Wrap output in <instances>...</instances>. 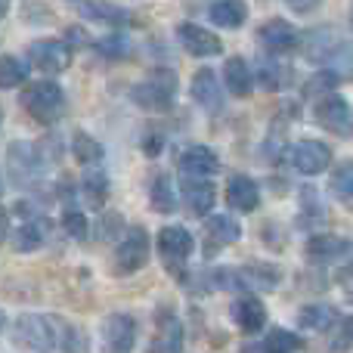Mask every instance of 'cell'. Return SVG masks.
I'll return each instance as SVG.
<instances>
[{"mask_svg": "<svg viewBox=\"0 0 353 353\" xmlns=\"http://www.w3.org/2000/svg\"><path fill=\"white\" fill-rule=\"evenodd\" d=\"M47 171L41 146L34 143H10L6 149V183L19 189H31Z\"/></svg>", "mask_w": 353, "mask_h": 353, "instance_id": "6da1fadb", "label": "cell"}, {"mask_svg": "<svg viewBox=\"0 0 353 353\" xmlns=\"http://www.w3.org/2000/svg\"><path fill=\"white\" fill-rule=\"evenodd\" d=\"M257 68H261V84L267 87V90H279V87H282L279 65H276V62H270V59H263Z\"/></svg>", "mask_w": 353, "mask_h": 353, "instance_id": "74e56055", "label": "cell"}, {"mask_svg": "<svg viewBox=\"0 0 353 353\" xmlns=\"http://www.w3.org/2000/svg\"><path fill=\"white\" fill-rule=\"evenodd\" d=\"M103 344L109 353H130L137 344V319L130 313H112V316H105Z\"/></svg>", "mask_w": 353, "mask_h": 353, "instance_id": "30bf717a", "label": "cell"}, {"mask_svg": "<svg viewBox=\"0 0 353 353\" xmlns=\"http://www.w3.org/2000/svg\"><path fill=\"white\" fill-rule=\"evenodd\" d=\"M149 205L155 214H171L176 208V192H174V180L171 174H159L149 186Z\"/></svg>", "mask_w": 353, "mask_h": 353, "instance_id": "f1b7e54d", "label": "cell"}, {"mask_svg": "<svg viewBox=\"0 0 353 353\" xmlns=\"http://www.w3.org/2000/svg\"><path fill=\"white\" fill-rule=\"evenodd\" d=\"M12 341L31 353H53L59 347V335L53 329V319L41 313H19L12 319Z\"/></svg>", "mask_w": 353, "mask_h": 353, "instance_id": "7a4b0ae2", "label": "cell"}, {"mask_svg": "<svg viewBox=\"0 0 353 353\" xmlns=\"http://www.w3.org/2000/svg\"><path fill=\"white\" fill-rule=\"evenodd\" d=\"M220 171L217 155L208 146H189L186 152L180 155V176L183 180H208Z\"/></svg>", "mask_w": 353, "mask_h": 353, "instance_id": "ac0fdd59", "label": "cell"}, {"mask_svg": "<svg viewBox=\"0 0 353 353\" xmlns=\"http://www.w3.org/2000/svg\"><path fill=\"white\" fill-rule=\"evenodd\" d=\"M205 232H208V239H211V245H220V248L239 242V236H242L239 223L230 217V214H214V217H208Z\"/></svg>", "mask_w": 353, "mask_h": 353, "instance_id": "83f0119b", "label": "cell"}, {"mask_svg": "<svg viewBox=\"0 0 353 353\" xmlns=\"http://www.w3.org/2000/svg\"><path fill=\"white\" fill-rule=\"evenodd\" d=\"M208 19L217 28H242L248 19V3L245 0H214L208 6Z\"/></svg>", "mask_w": 353, "mask_h": 353, "instance_id": "cb8c5ba5", "label": "cell"}, {"mask_svg": "<svg viewBox=\"0 0 353 353\" xmlns=\"http://www.w3.org/2000/svg\"><path fill=\"white\" fill-rule=\"evenodd\" d=\"M65 41H68V47H81L84 43V28H65Z\"/></svg>", "mask_w": 353, "mask_h": 353, "instance_id": "60d3db41", "label": "cell"}, {"mask_svg": "<svg viewBox=\"0 0 353 353\" xmlns=\"http://www.w3.org/2000/svg\"><path fill=\"white\" fill-rule=\"evenodd\" d=\"M282 282V270L276 263H248V267L236 270V288H261V292H273Z\"/></svg>", "mask_w": 353, "mask_h": 353, "instance_id": "ffe728a7", "label": "cell"}, {"mask_svg": "<svg viewBox=\"0 0 353 353\" xmlns=\"http://www.w3.org/2000/svg\"><path fill=\"white\" fill-rule=\"evenodd\" d=\"M319 3H323V0H285V6L294 12H313Z\"/></svg>", "mask_w": 353, "mask_h": 353, "instance_id": "ab89813d", "label": "cell"}, {"mask_svg": "<svg viewBox=\"0 0 353 353\" xmlns=\"http://www.w3.org/2000/svg\"><path fill=\"white\" fill-rule=\"evenodd\" d=\"M226 205L239 214H251L261 208V186L245 174H232L226 183Z\"/></svg>", "mask_w": 353, "mask_h": 353, "instance_id": "e0dca14e", "label": "cell"}, {"mask_svg": "<svg viewBox=\"0 0 353 353\" xmlns=\"http://www.w3.org/2000/svg\"><path fill=\"white\" fill-rule=\"evenodd\" d=\"M176 41H180V47L186 50L189 56H195V59H208V56H217L220 50H223V41H220L214 31L201 28V25H195V22H183L180 28H176Z\"/></svg>", "mask_w": 353, "mask_h": 353, "instance_id": "8fae6325", "label": "cell"}, {"mask_svg": "<svg viewBox=\"0 0 353 353\" xmlns=\"http://www.w3.org/2000/svg\"><path fill=\"white\" fill-rule=\"evenodd\" d=\"M223 87L232 93V97L245 99L251 97V90H254V72H251V65L242 59V56H230L223 65Z\"/></svg>", "mask_w": 353, "mask_h": 353, "instance_id": "603a6c76", "label": "cell"}, {"mask_svg": "<svg viewBox=\"0 0 353 353\" xmlns=\"http://www.w3.org/2000/svg\"><path fill=\"white\" fill-rule=\"evenodd\" d=\"M81 16L90 19V22H103V25H128L130 22L128 10L109 3V0H87V3H81Z\"/></svg>", "mask_w": 353, "mask_h": 353, "instance_id": "4316f807", "label": "cell"}, {"mask_svg": "<svg viewBox=\"0 0 353 353\" xmlns=\"http://www.w3.org/2000/svg\"><path fill=\"white\" fill-rule=\"evenodd\" d=\"M159 149H161V137L159 134H152V140H143V152H149V155H159Z\"/></svg>", "mask_w": 353, "mask_h": 353, "instance_id": "b9f144b4", "label": "cell"}, {"mask_svg": "<svg viewBox=\"0 0 353 353\" xmlns=\"http://www.w3.org/2000/svg\"><path fill=\"white\" fill-rule=\"evenodd\" d=\"M316 124L323 130H329L332 137H341V140H350L353 137V105L341 93H329L316 103Z\"/></svg>", "mask_w": 353, "mask_h": 353, "instance_id": "8992f818", "label": "cell"}, {"mask_svg": "<svg viewBox=\"0 0 353 353\" xmlns=\"http://www.w3.org/2000/svg\"><path fill=\"white\" fill-rule=\"evenodd\" d=\"M192 248H195V239L186 226H165L159 232V254L165 261V267L174 270V273L183 270V263L189 261Z\"/></svg>", "mask_w": 353, "mask_h": 353, "instance_id": "52a82bcc", "label": "cell"}, {"mask_svg": "<svg viewBox=\"0 0 353 353\" xmlns=\"http://www.w3.org/2000/svg\"><path fill=\"white\" fill-rule=\"evenodd\" d=\"M47 239H50V220L43 217V214H31V217H25L22 223L10 232V245L19 254H31V251L43 248Z\"/></svg>", "mask_w": 353, "mask_h": 353, "instance_id": "5bb4252c", "label": "cell"}, {"mask_svg": "<svg viewBox=\"0 0 353 353\" xmlns=\"http://www.w3.org/2000/svg\"><path fill=\"white\" fill-rule=\"evenodd\" d=\"M81 192L90 201L93 208L105 205V195H109V176H105L103 165H90L84 168V176H81Z\"/></svg>", "mask_w": 353, "mask_h": 353, "instance_id": "484cf974", "label": "cell"}, {"mask_svg": "<svg viewBox=\"0 0 353 353\" xmlns=\"http://www.w3.org/2000/svg\"><path fill=\"white\" fill-rule=\"evenodd\" d=\"M31 68H34L31 62H22L19 56L6 53L3 59H0V87H3V90H16V87H22L25 81H28Z\"/></svg>", "mask_w": 353, "mask_h": 353, "instance_id": "4dcf8cb0", "label": "cell"}, {"mask_svg": "<svg viewBox=\"0 0 353 353\" xmlns=\"http://www.w3.org/2000/svg\"><path fill=\"white\" fill-rule=\"evenodd\" d=\"M59 350L62 353H90V338H87V332L81 325L65 323L59 335Z\"/></svg>", "mask_w": 353, "mask_h": 353, "instance_id": "e575fe53", "label": "cell"}, {"mask_svg": "<svg viewBox=\"0 0 353 353\" xmlns=\"http://www.w3.org/2000/svg\"><path fill=\"white\" fill-rule=\"evenodd\" d=\"M263 344L270 347V353H294V350L304 347V338L288 332V329H270L267 338H263Z\"/></svg>", "mask_w": 353, "mask_h": 353, "instance_id": "d6a6232c", "label": "cell"}, {"mask_svg": "<svg viewBox=\"0 0 353 353\" xmlns=\"http://www.w3.org/2000/svg\"><path fill=\"white\" fill-rule=\"evenodd\" d=\"M298 325L304 332H332L338 325V310L332 304H307L298 313Z\"/></svg>", "mask_w": 353, "mask_h": 353, "instance_id": "d4e9b609", "label": "cell"}, {"mask_svg": "<svg viewBox=\"0 0 353 353\" xmlns=\"http://www.w3.org/2000/svg\"><path fill=\"white\" fill-rule=\"evenodd\" d=\"M338 81H341V74H338L335 68H323L319 74H313V78L307 81V93H325V90H332Z\"/></svg>", "mask_w": 353, "mask_h": 353, "instance_id": "8d00e7d4", "label": "cell"}, {"mask_svg": "<svg viewBox=\"0 0 353 353\" xmlns=\"http://www.w3.org/2000/svg\"><path fill=\"white\" fill-rule=\"evenodd\" d=\"M350 28H353V6H350Z\"/></svg>", "mask_w": 353, "mask_h": 353, "instance_id": "f6af8a7d", "label": "cell"}, {"mask_svg": "<svg viewBox=\"0 0 353 353\" xmlns=\"http://www.w3.org/2000/svg\"><path fill=\"white\" fill-rule=\"evenodd\" d=\"M192 99L208 112H220L223 109V90H220V78L211 68H199L192 74V87H189Z\"/></svg>", "mask_w": 353, "mask_h": 353, "instance_id": "d6986e66", "label": "cell"}, {"mask_svg": "<svg viewBox=\"0 0 353 353\" xmlns=\"http://www.w3.org/2000/svg\"><path fill=\"white\" fill-rule=\"evenodd\" d=\"M329 189H332V195H335L338 201L353 205V159H344L341 165L332 168Z\"/></svg>", "mask_w": 353, "mask_h": 353, "instance_id": "1f68e13d", "label": "cell"}, {"mask_svg": "<svg viewBox=\"0 0 353 353\" xmlns=\"http://www.w3.org/2000/svg\"><path fill=\"white\" fill-rule=\"evenodd\" d=\"M232 323L245 332V335H257V332L267 325V307L257 294H242V298L232 301Z\"/></svg>", "mask_w": 353, "mask_h": 353, "instance_id": "2e32d148", "label": "cell"}, {"mask_svg": "<svg viewBox=\"0 0 353 353\" xmlns=\"http://www.w3.org/2000/svg\"><path fill=\"white\" fill-rule=\"evenodd\" d=\"M149 261V232L143 226H130L121 236L115 248V263H112V273L115 276H130L137 270H143Z\"/></svg>", "mask_w": 353, "mask_h": 353, "instance_id": "5b68a950", "label": "cell"}, {"mask_svg": "<svg viewBox=\"0 0 353 353\" xmlns=\"http://www.w3.org/2000/svg\"><path fill=\"white\" fill-rule=\"evenodd\" d=\"M72 155H74V161L90 168V165H99V161L105 159V149H103V143H97L90 134L78 130V134L72 137Z\"/></svg>", "mask_w": 353, "mask_h": 353, "instance_id": "f546056e", "label": "cell"}, {"mask_svg": "<svg viewBox=\"0 0 353 353\" xmlns=\"http://www.w3.org/2000/svg\"><path fill=\"white\" fill-rule=\"evenodd\" d=\"M341 335H344V341H347V344H353V316H347L341 323Z\"/></svg>", "mask_w": 353, "mask_h": 353, "instance_id": "ee69618b", "label": "cell"}, {"mask_svg": "<svg viewBox=\"0 0 353 353\" xmlns=\"http://www.w3.org/2000/svg\"><path fill=\"white\" fill-rule=\"evenodd\" d=\"M130 99L146 112L171 109L176 99V74L171 68H155V72L146 74V81H140V84L130 90Z\"/></svg>", "mask_w": 353, "mask_h": 353, "instance_id": "3957f363", "label": "cell"}, {"mask_svg": "<svg viewBox=\"0 0 353 353\" xmlns=\"http://www.w3.org/2000/svg\"><path fill=\"white\" fill-rule=\"evenodd\" d=\"M149 353H183V323L174 310L161 307L155 316V335Z\"/></svg>", "mask_w": 353, "mask_h": 353, "instance_id": "7c38bea8", "label": "cell"}, {"mask_svg": "<svg viewBox=\"0 0 353 353\" xmlns=\"http://www.w3.org/2000/svg\"><path fill=\"white\" fill-rule=\"evenodd\" d=\"M22 105L34 121L53 124L65 112V93L56 81H37V84H28L22 90Z\"/></svg>", "mask_w": 353, "mask_h": 353, "instance_id": "277c9868", "label": "cell"}, {"mask_svg": "<svg viewBox=\"0 0 353 353\" xmlns=\"http://www.w3.org/2000/svg\"><path fill=\"white\" fill-rule=\"evenodd\" d=\"M28 62L43 74H62L72 65L68 41H34L28 47Z\"/></svg>", "mask_w": 353, "mask_h": 353, "instance_id": "9c48e42d", "label": "cell"}, {"mask_svg": "<svg viewBox=\"0 0 353 353\" xmlns=\"http://www.w3.org/2000/svg\"><path fill=\"white\" fill-rule=\"evenodd\" d=\"M288 165L304 176H316L323 171H329L332 165V149L319 140H301L288 149Z\"/></svg>", "mask_w": 353, "mask_h": 353, "instance_id": "ba28073f", "label": "cell"}, {"mask_svg": "<svg viewBox=\"0 0 353 353\" xmlns=\"http://www.w3.org/2000/svg\"><path fill=\"white\" fill-rule=\"evenodd\" d=\"M239 353H270V347H267L263 341H251V344H245V347L239 350Z\"/></svg>", "mask_w": 353, "mask_h": 353, "instance_id": "7bdbcfd3", "label": "cell"}, {"mask_svg": "<svg viewBox=\"0 0 353 353\" xmlns=\"http://www.w3.org/2000/svg\"><path fill=\"white\" fill-rule=\"evenodd\" d=\"M97 53L105 59H121L130 53V37L128 34H105L97 41Z\"/></svg>", "mask_w": 353, "mask_h": 353, "instance_id": "d590c367", "label": "cell"}, {"mask_svg": "<svg viewBox=\"0 0 353 353\" xmlns=\"http://www.w3.org/2000/svg\"><path fill=\"white\" fill-rule=\"evenodd\" d=\"M338 285H341V292H344V298L353 301V263H347V267L338 273Z\"/></svg>", "mask_w": 353, "mask_h": 353, "instance_id": "f35d334b", "label": "cell"}, {"mask_svg": "<svg viewBox=\"0 0 353 353\" xmlns=\"http://www.w3.org/2000/svg\"><path fill=\"white\" fill-rule=\"evenodd\" d=\"M353 245L347 239L341 236H329V232H316V236L307 239V248L304 254L310 257L313 263H329V261H338V257H344Z\"/></svg>", "mask_w": 353, "mask_h": 353, "instance_id": "7402d4cb", "label": "cell"}, {"mask_svg": "<svg viewBox=\"0 0 353 353\" xmlns=\"http://www.w3.org/2000/svg\"><path fill=\"white\" fill-rule=\"evenodd\" d=\"M344 47L338 28L332 25H323V28L307 31V37H301V53L307 56L310 62H332V56Z\"/></svg>", "mask_w": 353, "mask_h": 353, "instance_id": "4fadbf2b", "label": "cell"}, {"mask_svg": "<svg viewBox=\"0 0 353 353\" xmlns=\"http://www.w3.org/2000/svg\"><path fill=\"white\" fill-rule=\"evenodd\" d=\"M62 230H65V236H72V239H78V242H84L87 232H90L87 214L81 211V208H74V205H65V208H62Z\"/></svg>", "mask_w": 353, "mask_h": 353, "instance_id": "836d02e7", "label": "cell"}, {"mask_svg": "<svg viewBox=\"0 0 353 353\" xmlns=\"http://www.w3.org/2000/svg\"><path fill=\"white\" fill-rule=\"evenodd\" d=\"M257 41L270 53H292L301 43V31L292 22H285V19H270V22H263L257 28Z\"/></svg>", "mask_w": 353, "mask_h": 353, "instance_id": "9a60e30c", "label": "cell"}, {"mask_svg": "<svg viewBox=\"0 0 353 353\" xmlns=\"http://www.w3.org/2000/svg\"><path fill=\"white\" fill-rule=\"evenodd\" d=\"M217 201V189L211 186V180H183V205L192 217H208V211H214Z\"/></svg>", "mask_w": 353, "mask_h": 353, "instance_id": "44dd1931", "label": "cell"}]
</instances>
